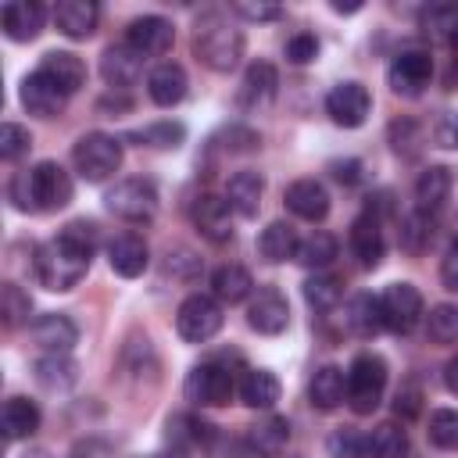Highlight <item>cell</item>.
<instances>
[{
	"mask_svg": "<svg viewBox=\"0 0 458 458\" xmlns=\"http://www.w3.org/2000/svg\"><path fill=\"white\" fill-rule=\"evenodd\" d=\"M154 458H190L186 451H179V447H172V451H157Z\"/></svg>",
	"mask_w": 458,
	"mask_h": 458,
	"instance_id": "57",
	"label": "cell"
},
{
	"mask_svg": "<svg viewBox=\"0 0 458 458\" xmlns=\"http://www.w3.org/2000/svg\"><path fill=\"white\" fill-rule=\"evenodd\" d=\"M182 394L190 404L197 408H222L233 401L236 394V379H233V369L222 365L218 358H208L200 365H193L186 372V383H182Z\"/></svg>",
	"mask_w": 458,
	"mask_h": 458,
	"instance_id": "4",
	"label": "cell"
},
{
	"mask_svg": "<svg viewBox=\"0 0 458 458\" xmlns=\"http://www.w3.org/2000/svg\"><path fill=\"white\" fill-rule=\"evenodd\" d=\"M261 193H265V179L258 172H236L225 182V200L240 218H254L261 208Z\"/></svg>",
	"mask_w": 458,
	"mask_h": 458,
	"instance_id": "27",
	"label": "cell"
},
{
	"mask_svg": "<svg viewBox=\"0 0 458 458\" xmlns=\"http://www.w3.org/2000/svg\"><path fill=\"white\" fill-rule=\"evenodd\" d=\"M408 454V433L397 422H379L369 433V458H404Z\"/></svg>",
	"mask_w": 458,
	"mask_h": 458,
	"instance_id": "38",
	"label": "cell"
},
{
	"mask_svg": "<svg viewBox=\"0 0 458 458\" xmlns=\"http://www.w3.org/2000/svg\"><path fill=\"white\" fill-rule=\"evenodd\" d=\"M79 379V365L68 354H43L36 361V383L43 390H68Z\"/></svg>",
	"mask_w": 458,
	"mask_h": 458,
	"instance_id": "35",
	"label": "cell"
},
{
	"mask_svg": "<svg viewBox=\"0 0 458 458\" xmlns=\"http://www.w3.org/2000/svg\"><path fill=\"white\" fill-rule=\"evenodd\" d=\"M358 168H361L358 161H336V165H333V175L351 186V182H358Z\"/></svg>",
	"mask_w": 458,
	"mask_h": 458,
	"instance_id": "53",
	"label": "cell"
},
{
	"mask_svg": "<svg viewBox=\"0 0 458 458\" xmlns=\"http://www.w3.org/2000/svg\"><path fill=\"white\" fill-rule=\"evenodd\" d=\"M147 261H150V247H147V240L136 236V233H122V236H114V240L107 243V265H111L122 279L143 276Z\"/></svg>",
	"mask_w": 458,
	"mask_h": 458,
	"instance_id": "21",
	"label": "cell"
},
{
	"mask_svg": "<svg viewBox=\"0 0 458 458\" xmlns=\"http://www.w3.org/2000/svg\"><path fill=\"white\" fill-rule=\"evenodd\" d=\"M308 401L318 411H333L336 404H344L347 401V372L336 365H322L308 383Z\"/></svg>",
	"mask_w": 458,
	"mask_h": 458,
	"instance_id": "26",
	"label": "cell"
},
{
	"mask_svg": "<svg viewBox=\"0 0 458 458\" xmlns=\"http://www.w3.org/2000/svg\"><path fill=\"white\" fill-rule=\"evenodd\" d=\"M29 147H32V136H29L25 125L7 122V125L0 129V157H4V161H18L21 154H29Z\"/></svg>",
	"mask_w": 458,
	"mask_h": 458,
	"instance_id": "47",
	"label": "cell"
},
{
	"mask_svg": "<svg viewBox=\"0 0 458 458\" xmlns=\"http://www.w3.org/2000/svg\"><path fill=\"white\" fill-rule=\"evenodd\" d=\"M351 254L358 258L361 268H379L383 254H386V240H383V225H379V215L369 208L365 215L354 218L351 225Z\"/></svg>",
	"mask_w": 458,
	"mask_h": 458,
	"instance_id": "15",
	"label": "cell"
},
{
	"mask_svg": "<svg viewBox=\"0 0 458 458\" xmlns=\"http://www.w3.org/2000/svg\"><path fill=\"white\" fill-rule=\"evenodd\" d=\"M440 140H444V147H458V122H447L440 129Z\"/></svg>",
	"mask_w": 458,
	"mask_h": 458,
	"instance_id": "55",
	"label": "cell"
},
{
	"mask_svg": "<svg viewBox=\"0 0 458 458\" xmlns=\"http://www.w3.org/2000/svg\"><path fill=\"white\" fill-rule=\"evenodd\" d=\"M344 326L354 333V336H376L383 326V311H379V297L372 293H354L344 308Z\"/></svg>",
	"mask_w": 458,
	"mask_h": 458,
	"instance_id": "29",
	"label": "cell"
},
{
	"mask_svg": "<svg viewBox=\"0 0 458 458\" xmlns=\"http://www.w3.org/2000/svg\"><path fill=\"white\" fill-rule=\"evenodd\" d=\"M72 165L86 182H104L122 168V143L107 132H86L72 147Z\"/></svg>",
	"mask_w": 458,
	"mask_h": 458,
	"instance_id": "5",
	"label": "cell"
},
{
	"mask_svg": "<svg viewBox=\"0 0 458 458\" xmlns=\"http://www.w3.org/2000/svg\"><path fill=\"white\" fill-rule=\"evenodd\" d=\"M419 408H422V390L415 383H404L397 390V397H394V411L404 415V419H411V415H419Z\"/></svg>",
	"mask_w": 458,
	"mask_h": 458,
	"instance_id": "49",
	"label": "cell"
},
{
	"mask_svg": "<svg viewBox=\"0 0 458 458\" xmlns=\"http://www.w3.org/2000/svg\"><path fill=\"white\" fill-rule=\"evenodd\" d=\"M247 326L254 333H261V336H279L290 326V304H286V297L279 290H272V286L258 290L250 297V304H247Z\"/></svg>",
	"mask_w": 458,
	"mask_h": 458,
	"instance_id": "13",
	"label": "cell"
},
{
	"mask_svg": "<svg viewBox=\"0 0 458 458\" xmlns=\"http://www.w3.org/2000/svg\"><path fill=\"white\" fill-rule=\"evenodd\" d=\"M72 175L57 161H39L29 168V211H57L72 200Z\"/></svg>",
	"mask_w": 458,
	"mask_h": 458,
	"instance_id": "8",
	"label": "cell"
},
{
	"mask_svg": "<svg viewBox=\"0 0 458 458\" xmlns=\"http://www.w3.org/2000/svg\"><path fill=\"white\" fill-rule=\"evenodd\" d=\"M190 89V79H186V68L175 64V61H161L150 75H147V93L157 107H175Z\"/></svg>",
	"mask_w": 458,
	"mask_h": 458,
	"instance_id": "23",
	"label": "cell"
},
{
	"mask_svg": "<svg viewBox=\"0 0 458 458\" xmlns=\"http://www.w3.org/2000/svg\"><path fill=\"white\" fill-rule=\"evenodd\" d=\"M222 322H225L222 304L218 297H208V293H190L175 311V333L186 344H208L222 329Z\"/></svg>",
	"mask_w": 458,
	"mask_h": 458,
	"instance_id": "7",
	"label": "cell"
},
{
	"mask_svg": "<svg viewBox=\"0 0 458 458\" xmlns=\"http://www.w3.org/2000/svg\"><path fill=\"white\" fill-rule=\"evenodd\" d=\"M36 72L47 75L64 97H72V93H79L86 86V61L79 54H72V50H50V54H43V61H39Z\"/></svg>",
	"mask_w": 458,
	"mask_h": 458,
	"instance_id": "17",
	"label": "cell"
},
{
	"mask_svg": "<svg viewBox=\"0 0 458 458\" xmlns=\"http://www.w3.org/2000/svg\"><path fill=\"white\" fill-rule=\"evenodd\" d=\"M333 11L336 14H354V11H361V4H333Z\"/></svg>",
	"mask_w": 458,
	"mask_h": 458,
	"instance_id": "56",
	"label": "cell"
},
{
	"mask_svg": "<svg viewBox=\"0 0 458 458\" xmlns=\"http://www.w3.org/2000/svg\"><path fill=\"white\" fill-rule=\"evenodd\" d=\"M32 340L47 351V354H68L79 340V329L68 315L61 311H50V315H39L36 326H32Z\"/></svg>",
	"mask_w": 458,
	"mask_h": 458,
	"instance_id": "24",
	"label": "cell"
},
{
	"mask_svg": "<svg viewBox=\"0 0 458 458\" xmlns=\"http://www.w3.org/2000/svg\"><path fill=\"white\" fill-rule=\"evenodd\" d=\"M104 204H107V211H111L114 218H122V222H150L154 211H157V186H154L150 179H140V175L118 179V182L107 190Z\"/></svg>",
	"mask_w": 458,
	"mask_h": 458,
	"instance_id": "6",
	"label": "cell"
},
{
	"mask_svg": "<svg viewBox=\"0 0 458 458\" xmlns=\"http://www.w3.org/2000/svg\"><path fill=\"white\" fill-rule=\"evenodd\" d=\"M165 437H168V444L179 447V451H186V447H204V444L215 437V426H208L204 419L182 411V415H172V419L165 422Z\"/></svg>",
	"mask_w": 458,
	"mask_h": 458,
	"instance_id": "33",
	"label": "cell"
},
{
	"mask_svg": "<svg viewBox=\"0 0 458 458\" xmlns=\"http://www.w3.org/2000/svg\"><path fill=\"white\" fill-rule=\"evenodd\" d=\"M0 21H4L7 39L29 43V39H36V36L43 32L47 11H43V4H36V0H11V4H4Z\"/></svg>",
	"mask_w": 458,
	"mask_h": 458,
	"instance_id": "19",
	"label": "cell"
},
{
	"mask_svg": "<svg viewBox=\"0 0 458 458\" xmlns=\"http://www.w3.org/2000/svg\"><path fill=\"white\" fill-rule=\"evenodd\" d=\"M132 140H140L147 147H157V150H175L186 140V125L182 122H150V125L136 129Z\"/></svg>",
	"mask_w": 458,
	"mask_h": 458,
	"instance_id": "41",
	"label": "cell"
},
{
	"mask_svg": "<svg viewBox=\"0 0 458 458\" xmlns=\"http://www.w3.org/2000/svg\"><path fill=\"white\" fill-rule=\"evenodd\" d=\"M286 440H290V422L283 415H268L250 426V447L258 454H279L286 447Z\"/></svg>",
	"mask_w": 458,
	"mask_h": 458,
	"instance_id": "36",
	"label": "cell"
},
{
	"mask_svg": "<svg viewBox=\"0 0 458 458\" xmlns=\"http://www.w3.org/2000/svg\"><path fill=\"white\" fill-rule=\"evenodd\" d=\"M193 54L211 72H233L243 57V32L233 29L225 14L208 11V14H200V21L193 29Z\"/></svg>",
	"mask_w": 458,
	"mask_h": 458,
	"instance_id": "2",
	"label": "cell"
},
{
	"mask_svg": "<svg viewBox=\"0 0 458 458\" xmlns=\"http://www.w3.org/2000/svg\"><path fill=\"white\" fill-rule=\"evenodd\" d=\"M386 390V361L372 351H361L347 365V404L354 415H372Z\"/></svg>",
	"mask_w": 458,
	"mask_h": 458,
	"instance_id": "3",
	"label": "cell"
},
{
	"mask_svg": "<svg viewBox=\"0 0 458 458\" xmlns=\"http://www.w3.org/2000/svg\"><path fill=\"white\" fill-rule=\"evenodd\" d=\"M89 250H82L79 243H72L68 236H54L47 243L36 247V258H32V268H36V279L54 290V293H64L72 286L82 283V276L89 272Z\"/></svg>",
	"mask_w": 458,
	"mask_h": 458,
	"instance_id": "1",
	"label": "cell"
},
{
	"mask_svg": "<svg viewBox=\"0 0 458 458\" xmlns=\"http://www.w3.org/2000/svg\"><path fill=\"white\" fill-rule=\"evenodd\" d=\"M168 272H175V276H182V279H193V276L200 272V261H197L186 247H175V250H168Z\"/></svg>",
	"mask_w": 458,
	"mask_h": 458,
	"instance_id": "50",
	"label": "cell"
},
{
	"mask_svg": "<svg viewBox=\"0 0 458 458\" xmlns=\"http://www.w3.org/2000/svg\"><path fill=\"white\" fill-rule=\"evenodd\" d=\"M286 57H290L293 64H311V61L318 57V39H315L311 32L290 36V39H286Z\"/></svg>",
	"mask_w": 458,
	"mask_h": 458,
	"instance_id": "48",
	"label": "cell"
},
{
	"mask_svg": "<svg viewBox=\"0 0 458 458\" xmlns=\"http://www.w3.org/2000/svg\"><path fill=\"white\" fill-rule=\"evenodd\" d=\"M429 240H433V218L426 215V211H408L404 218H401V247L408 250V254H419V250H426L429 247Z\"/></svg>",
	"mask_w": 458,
	"mask_h": 458,
	"instance_id": "40",
	"label": "cell"
},
{
	"mask_svg": "<svg viewBox=\"0 0 458 458\" xmlns=\"http://www.w3.org/2000/svg\"><path fill=\"white\" fill-rule=\"evenodd\" d=\"M276 86H279L276 64L254 61V64H247V72H243V79H240L236 104H240L243 111H258V107H265V104L276 97Z\"/></svg>",
	"mask_w": 458,
	"mask_h": 458,
	"instance_id": "18",
	"label": "cell"
},
{
	"mask_svg": "<svg viewBox=\"0 0 458 458\" xmlns=\"http://www.w3.org/2000/svg\"><path fill=\"white\" fill-rule=\"evenodd\" d=\"M326 447L333 458H369V433H361L354 426H340L329 433Z\"/></svg>",
	"mask_w": 458,
	"mask_h": 458,
	"instance_id": "42",
	"label": "cell"
},
{
	"mask_svg": "<svg viewBox=\"0 0 458 458\" xmlns=\"http://www.w3.org/2000/svg\"><path fill=\"white\" fill-rule=\"evenodd\" d=\"M211 290H215L218 301H225V304H240V301L250 297L254 279H250V272H247L243 265H222V268L211 272Z\"/></svg>",
	"mask_w": 458,
	"mask_h": 458,
	"instance_id": "34",
	"label": "cell"
},
{
	"mask_svg": "<svg viewBox=\"0 0 458 458\" xmlns=\"http://www.w3.org/2000/svg\"><path fill=\"white\" fill-rule=\"evenodd\" d=\"M333 258H336V236H329V233H311V236H304L301 243H297V254H293V261L297 265H304V268H326V265H333Z\"/></svg>",
	"mask_w": 458,
	"mask_h": 458,
	"instance_id": "37",
	"label": "cell"
},
{
	"mask_svg": "<svg viewBox=\"0 0 458 458\" xmlns=\"http://www.w3.org/2000/svg\"><path fill=\"white\" fill-rule=\"evenodd\" d=\"M190 218L197 225V233L211 243H225L233 240V208L225 197H215V193H200L190 208Z\"/></svg>",
	"mask_w": 458,
	"mask_h": 458,
	"instance_id": "12",
	"label": "cell"
},
{
	"mask_svg": "<svg viewBox=\"0 0 458 458\" xmlns=\"http://www.w3.org/2000/svg\"><path fill=\"white\" fill-rule=\"evenodd\" d=\"M429 75H433V57L429 50H419V47L401 50L386 68V82L397 97H419L429 86Z\"/></svg>",
	"mask_w": 458,
	"mask_h": 458,
	"instance_id": "9",
	"label": "cell"
},
{
	"mask_svg": "<svg viewBox=\"0 0 458 458\" xmlns=\"http://www.w3.org/2000/svg\"><path fill=\"white\" fill-rule=\"evenodd\" d=\"M340 297H344V283H340L336 276L315 272L311 279H304V301H308V308H315V311H333V308L340 304Z\"/></svg>",
	"mask_w": 458,
	"mask_h": 458,
	"instance_id": "39",
	"label": "cell"
},
{
	"mask_svg": "<svg viewBox=\"0 0 458 458\" xmlns=\"http://www.w3.org/2000/svg\"><path fill=\"white\" fill-rule=\"evenodd\" d=\"M29 315H32V297L18 283H4V326L18 329L21 322H29Z\"/></svg>",
	"mask_w": 458,
	"mask_h": 458,
	"instance_id": "45",
	"label": "cell"
},
{
	"mask_svg": "<svg viewBox=\"0 0 458 458\" xmlns=\"http://www.w3.org/2000/svg\"><path fill=\"white\" fill-rule=\"evenodd\" d=\"M440 283H444V290L458 293V247L447 250V258L440 261Z\"/></svg>",
	"mask_w": 458,
	"mask_h": 458,
	"instance_id": "52",
	"label": "cell"
},
{
	"mask_svg": "<svg viewBox=\"0 0 458 458\" xmlns=\"http://www.w3.org/2000/svg\"><path fill=\"white\" fill-rule=\"evenodd\" d=\"M64 100H68V97H64L47 75L32 72V75L21 79V107H25L29 114H36V118H57V114L64 111Z\"/></svg>",
	"mask_w": 458,
	"mask_h": 458,
	"instance_id": "20",
	"label": "cell"
},
{
	"mask_svg": "<svg viewBox=\"0 0 458 458\" xmlns=\"http://www.w3.org/2000/svg\"><path fill=\"white\" fill-rule=\"evenodd\" d=\"M379 311L390 333H411L422 318V293L411 283H390L379 293Z\"/></svg>",
	"mask_w": 458,
	"mask_h": 458,
	"instance_id": "10",
	"label": "cell"
},
{
	"mask_svg": "<svg viewBox=\"0 0 458 458\" xmlns=\"http://www.w3.org/2000/svg\"><path fill=\"white\" fill-rule=\"evenodd\" d=\"M454 247H458V222H454Z\"/></svg>",
	"mask_w": 458,
	"mask_h": 458,
	"instance_id": "58",
	"label": "cell"
},
{
	"mask_svg": "<svg viewBox=\"0 0 458 458\" xmlns=\"http://www.w3.org/2000/svg\"><path fill=\"white\" fill-rule=\"evenodd\" d=\"M426 329L437 344H458V304H433L426 315Z\"/></svg>",
	"mask_w": 458,
	"mask_h": 458,
	"instance_id": "43",
	"label": "cell"
},
{
	"mask_svg": "<svg viewBox=\"0 0 458 458\" xmlns=\"http://www.w3.org/2000/svg\"><path fill=\"white\" fill-rule=\"evenodd\" d=\"M97 18H100V11L93 0H61L54 7V25L68 39H89L97 29Z\"/></svg>",
	"mask_w": 458,
	"mask_h": 458,
	"instance_id": "25",
	"label": "cell"
},
{
	"mask_svg": "<svg viewBox=\"0 0 458 458\" xmlns=\"http://www.w3.org/2000/svg\"><path fill=\"white\" fill-rule=\"evenodd\" d=\"M444 386H447L451 394H458V354L444 365Z\"/></svg>",
	"mask_w": 458,
	"mask_h": 458,
	"instance_id": "54",
	"label": "cell"
},
{
	"mask_svg": "<svg viewBox=\"0 0 458 458\" xmlns=\"http://www.w3.org/2000/svg\"><path fill=\"white\" fill-rule=\"evenodd\" d=\"M372 111V97L361 82H340L326 93V114L344 125V129H358Z\"/></svg>",
	"mask_w": 458,
	"mask_h": 458,
	"instance_id": "11",
	"label": "cell"
},
{
	"mask_svg": "<svg viewBox=\"0 0 458 458\" xmlns=\"http://www.w3.org/2000/svg\"><path fill=\"white\" fill-rule=\"evenodd\" d=\"M240 401L247 408H261V411L276 408V401H279V379L268 369H247L243 379H240Z\"/></svg>",
	"mask_w": 458,
	"mask_h": 458,
	"instance_id": "30",
	"label": "cell"
},
{
	"mask_svg": "<svg viewBox=\"0 0 458 458\" xmlns=\"http://www.w3.org/2000/svg\"><path fill=\"white\" fill-rule=\"evenodd\" d=\"M286 208L304 222H322L329 215V193L318 179H297L286 186Z\"/></svg>",
	"mask_w": 458,
	"mask_h": 458,
	"instance_id": "22",
	"label": "cell"
},
{
	"mask_svg": "<svg viewBox=\"0 0 458 458\" xmlns=\"http://www.w3.org/2000/svg\"><path fill=\"white\" fill-rule=\"evenodd\" d=\"M429 444L444 451H458V408H437L429 415Z\"/></svg>",
	"mask_w": 458,
	"mask_h": 458,
	"instance_id": "44",
	"label": "cell"
},
{
	"mask_svg": "<svg viewBox=\"0 0 458 458\" xmlns=\"http://www.w3.org/2000/svg\"><path fill=\"white\" fill-rule=\"evenodd\" d=\"M100 75H104V82H107L111 89H129V86H136L140 75H143V54H136V50L122 39V43H114V47L104 50V57H100Z\"/></svg>",
	"mask_w": 458,
	"mask_h": 458,
	"instance_id": "16",
	"label": "cell"
},
{
	"mask_svg": "<svg viewBox=\"0 0 458 458\" xmlns=\"http://www.w3.org/2000/svg\"><path fill=\"white\" fill-rule=\"evenodd\" d=\"M0 422H4V437L7 440H25V437H32L39 429V408L29 397H7Z\"/></svg>",
	"mask_w": 458,
	"mask_h": 458,
	"instance_id": "32",
	"label": "cell"
},
{
	"mask_svg": "<svg viewBox=\"0 0 458 458\" xmlns=\"http://www.w3.org/2000/svg\"><path fill=\"white\" fill-rule=\"evenodd\" d=\"M451 197V172L444 165H429L419 179H415V208L433 215L444 208V200Z\"/></svg>",
	"mask_w": 458,
	"mask_h": 458,
	"instance_id": "28",
	"label": "cell"
},
{
	"mask_svg": "<svg viewBox=\"0 0 458 458\" xmlns=\"http://www.w3.org/2000/svg\"><path fill=\"white\" fill-rule=\"evenodd\" d=\"M172 39H175V29H172V21L161 18V14L132 18L129 29H125V43H129L136 54H143V57H157V54H165V50L172 47Z\"/></svg>",
	"mask_w": 458,
	"mask_h": 458,
	"instance_id": "14",
	"label": "cell"
},
{
	"mask_svg": "<svg viewBox=\"0 0 458 458\" xmlns=\"http://www.w3.org/2000/svg\"><path fill=\"white\" fill-rule=\"evenodd\" d=\"M419 29L426 32V36H454V29H458V11L454 7H422L419 11Z\"/></svg>",
	"mask_w": 458,
	"mask_h": 458,
	"instance_id": "46",
	"label": "cell"
},
{
	"mask_svg": "<svg viewBox=\"0 0 458 458\" xmlns=\"http://www.w3.org/2000/svg\"><path fill=\"white\" fill-rule=\"evenodd\" d=\"M233 11L240 18H247V21H276V18H283V7H276V4H233Z\"/></svg>",
	"mask_w": 458,
	"mask_h": 458,
	"instance_id": "51",
	"label": "cell"
},
{
	"mask_svg": "<svg viewBox=\"0 0 458 458\" xmlns=\"http://www.w3.org/2000/svg\"><path fill=\"white\" fill-rule=\"evenodd\" d=\"M297 243L301 240H297V233H293L290 222H268L261 229V236H258V254L268 265H279V261H286V258L297 254Z\"/></svg>",
	"mask_w": 458,
	"mask_h": 458,
	"instance_id": "31",
	"label": "cell"
}]
</instances>
